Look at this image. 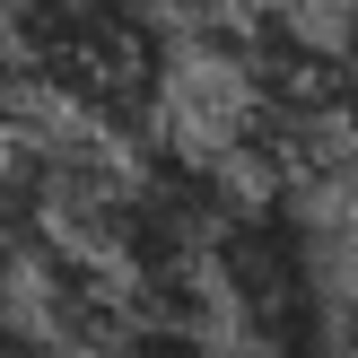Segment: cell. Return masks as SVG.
<instances>
[{"label": "cell", "mask_w": 358, "mask_h": 358, "mask_svg": "<svg viewBox=\"0 0 358 358\" xmlns=\"http://www.w3.org/2000/svg\"><path fill=\"white\" fill-rule=\"evenodd\" d=\"M341 358H358V297L341 306Z\"/></svg>", "instance_id": "277c9868"}, {"label": "cell", "mask_w": 358, "mask_h": 358, "mask_svg": "<svg viewBox=\"0 0 358 358\" xmlns=\"http://www.w3.org/2000/svg\"><path fill=\"white\" fill-rule=\"evenodd\" d=\"M350 227H358V149H350Z\"/></svg>", "instance_id": "5b68a950"}, {"label": "cell", "mask_w": 358, "mask_h": 358, "mask_svg": "<svg viewBox=\"0 0 358 358\" xmlns=\"http://www.w3.org/2000/svg\"><path fill=\"white\" fill-rule=\"evenodd\" d=\"M210 289H219V315L236 324L245 358H324V341H341L315 236L280 184L254 201H227L219 236H210Z\"/></svg>", "instance_id": "7a4b0ae2"}, {"label": "cell", "mask_w": 358, "mask_h": 358, "mask_svg": "<svg viewBox=\"0 0 358 358\" xmlns=\"http://www.w3.org/2000/svg\"><path fill=\"white\" fill-rule=\"evenodd\" d=\"M105 358H245V350H227L219 332H210L201 315H184V306H131L122 332L105 341Z\"/></svg>", "instance_id": "3957f363"}, {"label": "cell", "mask_w": 358, "mask_h": 358, "mask_svg": "<svg viewBox=\"0 0 358 358\" xmlns=\"http://www.w3.org/2000/svg\"><path fill=\"white\" fill-rule=\"evenodd\" d=\"M9 70L87 131H149L166 96L157 0H9Z\"/></svg>", "instance_id": "6da1fadb"}]
</instances>
